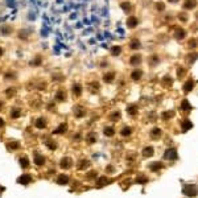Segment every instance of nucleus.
<instances>
[{"instance_id":"1","label":"nucleus","mask_w":198,"mask_h":198,"mask_svg":"<svg viewBox=\"0 0 198 198\" xmlns=\"http://www.w3.org/2000/svg\"><path fill=\"white\" fill-rule=\"evenodd\" d=\"M182 193L185 196L193 198L198 194V186L194 184H186V185H184V188H182Z\"/></svg>"},{"instance_id":"2","label":"nucleus","mask_w":198,"mask_h":198,"mask_svg":"<svg viewBox=\"0 0 198 198\" xmlns=\"http://www.w3.org/2000/svg\"><path fill=\"white\" fill-rule=\"evenodd\" d=\"M177 151L174 148H169L166 149V152L164 153V158L165 160H177Z\"/></svg>"},{"instance_id":"3","label":"nucleus","mask_w":198,"mask_h":198,"mask_svg":"<svg viewBox=\"0 0 198 198\" xmlns=\"http://www.w3.org/2000/svg\"><path fill=\"white\" fill-rule=\"evenodd\" d=\"M30 181H32V177H30L29 174H23L17 178V182L21 184V185H28Z\"/></svg>"},{"instance_id":"4","label":"nucleus","mask_w":198,"mask_h":198,"mask_svg":"<svg viewBox=\"0 0 198 198\" xmlns=\"http://www.w3.org/2000/svg\"><path fill=\"white\" fill-rule=\"evenodd\" d=\"M197 6V0H185L184 3V8L185 10H193Z\"/></svg>"},{"instance_id":"5","label":"nucleus","mask_w":198,"mask_h":198,"mask_svg":"<svg viewBox=\"0 0 198 198\" xmlns=\"http://www.w3.org/2000/svg\"><path fill=\"white\" fill-rule=\"evenodd\" d=\"M57 182H58L60 185H66L69 182V177L66 174H60L58 178H57Z\"/></svg>"},{"instance_id":"6","label":"nucleus","mask_w":198,"mask_h":198,"mask_svg":"<svg viewBox=\"0 0 198 198\" xmlns=\"http://www.w3.org/2000/svg\"><path fill=\"white\" fill-rule=\"evenodd\" d=\"M185 36H186V32L182 29V28H180V29H177L176 30V33H174V37L177 38V40H182Z\"/></svg>"},{"instance_id":"7","label":"nucleus","mask_w":198,"mask_h":198,"mask_svg":"<svg viewBox=\"0 0 198 198\" xmlns=\"http://www.w3.org/2000/svg\"><path fill=\"white\" fill-rule=\"evenodd\" d=\"M193 87H194V82H193L192 79H189V81L184 85V90L186 91V92H189V91H192V90H193Z\"/></svg>"},{"instance_id":"8","label":"nucleus","mask_w":198,"mask_h":198,"mask_svg":"<svg viewBox=\"0 0 198 198\" xmlns=\"http://www.w3.org/2000/svg\"><path fill=\"white\" fill-rule=\"evenodd\" d=\"M72 165V160H70L69 157H65L62 161H61V168H64V169H66V168H69V166Z\"/></svg>"},{"instance_id":"9","label":"nucleus","mask_w":198,"mask_h":198,"mask_svg":"<svg viewBox=\"0 0 198 198\" xmlns=\"http://www.w3.org/2000/svg\"><path fill=\"white\" fill-rule=\"evenodd\" d=\"M127 25H128L130 28H135V26L138 25V19H136V17H130V19L127 20Z\"/></svg>"},{"instance_id":"10","label":"nucleus","mask_w":198,"mask_h":198,"mask_svg":"<svg viewBox=\"0 0 198 198\" xmlns=\"http://www.w3.org/2000/svg\"><path fill=\"white\" fill-rule=\"evenodd\" d=\"M143 156H144V157H151V156H153V148H152V147H147V148H144V151H143Z\"/></svg>"},{"instance_id":"11","label":"nucleus","mask_w":198,"mask_h":198,"mask_svg":"<svg viewBox=\"0 0 198 198\" xmlns=\"http://www.w3.org/2000/svg\"><path fill=\"white\" fill-rule=\"evenodd\" d=\"M181 127H182L184 131H188V130H190L192 127H193V123L190 120H184L182 124H181Z\"/></svg>"},{"instance_id":"12","label":"nucleus","mask_w":198,"mask_h":198,"mask_svg":"<svg viewBox=\"0 0 198 198\" xmlns=\"http://www.w3.org/2000/svg\"><path fill=\"white\" fill-rule=\"evenodd\" d=\"M108 182H110V180H108V178H106V177H102V178H99L98 181H96V186H98V188H102L103 185L108 184Z\"/></svg>"},{"instance_id":"13","label":"nucleus","mask_w":198,"mask_h":198,"mask_svg":"<svg viewBox=\"0 0 198 198\" xmlns=\"http://www.w3.org/2000/svg\"><path fill=\"white\" fill-rule=\"evenodd\" d=\"M149 168H151L153 172H157L162 168V165H161V162H152V164L149 165Z\"/></svg>"},{"instance_id":"14","label":"nucleus","mask_w":198,"mask_h":198,"mask_svg":"<svg viewBox=\"0 0 198 198\" xmlns=\"http://www.w3.org/2000/svg\"><path fill=\"white\" fill-rule=\"evenodd\" d=\"M36 127L37 128H45L46 127V122H45V119H42V118H40L37 123H36Z\"/></svg>"},{"instance_id":"15","label":"nucleus","mask_w":198,"mask_h":198,"mask_svg":"<svg viewBox=\"0 0 198 198\" xmlns=\"http://www.w3.org/2000/svg\"><path fill=\"white\" fill-rule=\"evenodd\" d=\"M20 165H21V168H28L29 160L26 157H20Z\"/></svg>"},{"instance_id":"16","label":"nucleus","mask_w":198,"mask_h":198,"mask_svg":"<svg viewBox=\"0 0 198 198\" xmlns=\"http://www.w3.org/2000/svg\"><path fill=\"white\" fill-rule=\"evenodd\" d=\"M181 108L185 110V111H189V110H192V106L186 99H185V100H182V103H181Z\"/></svg>"},{"instance_id":"17","label":"nucleus","mask_w":198,"mask_h":198,"mask_svg":"<svg viewBox=\"0 0 198 198\" xmlns=\"http://www.w3.org/2000/svg\"><path fill=\"white\" fill-rule=\"evenodd\" d=\"M142 72H140V70H135L134 73H132V79H134V81H138V79H140L142 78Z\"/></svg>"},{"instance_id":"18","label":"nucleus","mask_w":198,"mask_h":198,"mask_svg":"<svg viewBox=\"0 0 198 198\" xmlns=\"http://www.w3.org/2000/svg\"><path fill=\"white\" fill-rule=\"evenodd\" d=\"M160 135H161V131L158 130V128H153V130H152V132H151V136H152L153 139H157Z\"/></svg>"},{"instance_id":"19","label":"nucleus","mask_w":198,"mask_h":198,"mask_svg":"<svg viewBox=\"0 0 198 198\" xmlns=\"http://www.w3.org/2000/svg\"><path fill=\"white\" fill-rule=\"evenodd\" d=\"M34 162H36L37 165H42L44 162H45V158H44L42 156H40V155H37V156H36V158H34Z\"/></svg>"},{"instance_id":"20","label":"nucleus","mask_w":198,"mask_h":198,"mask_svg":"<svg viewBox=\"0 0 198 198\" xmlns=\"http://www.w3.org/2000/svg\"><path fill=\"white\" fill-rule=\"evenodd\" d=\"M140 61H142V57H140V56H134L131 58V65H138Z\"/></svg>"},{"instance_id":"21","label":"nucleus","mask_w":198,"mask_h":198,"mask_svg":"<svg viewBox=\"0 0 198 198\" xmlns=\"http://www.w3.org/2000/svg\"><path fill=\"white\" fill-rule=\"evenodd\" d=\"M173 116H174V112H173V111H166V112L162 114V118H164L165 120H168V119H172Z\"/></svg>"},{"instance_id":"22","label":"nucleus","mask_w":198,"mask_h":198,"mask_svg":"<svg viewBox=\"0 0 198 198\" xmlns=\"http://www.w3.org/2000/svg\"><path fill=\"white\" fill-rule=\"evenodd\" d=\"M104 134L107 136H112L114 135V128H112V127H106V128H104Z\"/></svg>"},{"instance_id":"23","label":"nucleus","mask_w":198,"mask_h":198,"mask_svg":"<svg viewBox=\"0 0 198 198\" xmlns=\"http://www.w3.org/2000/svg\"><path fill=\"white\" fill-rule=\"evenodd\" d=\"M111 52H112L114 56H119V54H120V52H122V49L119 46H114L112 49H111Z\"/></svg>"},{"instance_id":"24","label":"nucleus","mask_w":198,"mask_h":198,"mask_svg":"<svg viewBox=\"0 0 198 198\" xmlns=\"http://www.w3.org/2000/svg\"><path fill=\"white\" fill-rule=\"evenodd\" d=\"M172 82H173V81H172V78H170V77H165V78H164V81H162V83H164V86H170V85H172Z\"/></svg>"},{"instance_id":"25","label":"nucleus","mask_w":198,"mask_h":198,"mask_svg":"<svg viewBox=\"0 0 198 198\" xmlns=\"http://www.w3.org/2000/svg\"><path fill=\"white\" fill-rule=\"evenodd\" d=\"M8 149H17L19 148V143H16V142H13V143H10L7 145Z\"/></svg>"},{"instance_id":"26","label":"nucleus","mask_w":198,"mask_h":198,"mask_svg":"<svg viewBox=\"0 0 198 198\" xmlns=\"http://www.w3.org/2000/svg\"><path fill=\"white\" fill-rule=\"evenodd\" d=\"M65 131H66V126L62 124V126H60V128H57L54 132L56 134H62V132H65Z\"/></svg>"},{"instance_id":"27","label":"nucleus","mask_w":198,"mask_h":198,"mask_svg":"<svg viewBox=\"0 0 198 198\" xmlns=\"http://www.w3.org/2000/svg\"><path fill=\"white\" fill-rule=\"evenodd\" d=\"M131 134V128H128V127H126V128L122 130V135L123 136H128Z\"/></svg>"},{"instance_id":"28","label":"nucleus","mask_w":198,"mask_h":198,"mask_svg":"<svg viewBox=\"0 0 198 198\" xmlns=\"http://www.w3.org/2000/svg\"><path fill=\"white\" fill-rule=\"evenodd\" d=\"M131 48H132V49H139V48H140V42L136 41V40H135V41H132Z\"/></svg>"},{"instance_id":"29","label":"nucleus","mask_w":198,"mask_h":198,"mask_svg":"<svg viewBox=\"0 0 198 198\" xmlns=\"http://www.w3.org/2000/svg\"><path fill=\"white\" fill-rule=\"evenodd\" d=\"M112 78H114V74H112V73H108L107 76H104V81H106V82H111Z\"/></svg>"},{"instance_id":"30","label":"nucleus","mask_w":198,"mask_h":198,"mask_svg":"<svg viewBox=\"0 0 198 198\" xmlns=\"http://www.w3.org/2000/svg\"><path fill=\"white\" fill-rule=\"evenodd\" d=\"M95 140H96V135L90 134V135H89V139H87V142H89V143H94Z\"/></svg>"},{"instance_id":"31","label":"nucleus","mask_w":198,"mask_h":198,"mask_svg":"<svg viewBox=\"0 0 198 198\" xmlns=\"http://www.w3.org/2000/svg\"><path fill=\"white\" fill-rule=\"evenodd\" d=\"M11 115H12V118H19L20 116V111H19V110H12V114H11Z\"/></svg>"},{"instance_id":"32","label":"nucleus","mask_w":198,"mask_h":198,"mask_svg":"<svg viewBox=\"0 0 198 198\" xmlns=\"http://www.w3.org/2000/svg\"><path fill=\"white\" fill-rule=\"evenodd\" d=\"M85 166H89V161H81V164H79V169H83Z\"/></svg>"},{"instance_id":"33","label":"nucleus","mask_w":198,"mask_h":198,"mask_svg":"<svg viewBox=\"0 0 198 198\" xmlns=\"http://www.w3.org/2000/svg\"><path fill=\"white\" fill-rule=\"evenodd\" d=\"M136 111H138V110H136V107H134V106H131V107H128V112L131 114V115H134V114H136Z\"/></svg>"},{"instance_id":"34","label":"nucleus","mask_w":198,"mask_h":198,"mask_svg":"<svg viewBox=\"0 0 198 198\" xmlns=\"http://www.w3.org/2000/svg\"><path fill=\"white\" fill-rule=\"evenodd\" d=\"M119 116H120V114H119V112H114L111 115V119H112V120H118Z\"/></svg>"},{"instance_id":"35","label":"nucleus","mask_w":198,"mask_h":198,"mask_svg":"<svg viewBox=\"0 0 198 198\" xmlns=\"http://www.w3.org/2000/svg\"><path fill=\"white\" fill-rule=\"evenodd\" d=\"M156 8H157V10H158V11L161 12V11H164V8H165V7H164V4H162V3H157V6H156Z\"/></svg>"},{"instance_id":"36","label":"nucleus","mask_w":198,"mask_h":198,"mask_svg":"<svg viewBox=\"0 0 198 198\" xmlns=\"http://www.w3.org/2000/svg\"><path fill=\"white\" fill-rule=\"evenodd\" d=\"M136 181H138L139 184H145V182H147V178H145V177H138Z\"/></svg>"},{"instance_id":"37","label":"nucleus","mask_w":198,"mask_h":198,"mask_svg":"<svg viewBox=\"0 0 198 198\" xmlns=\"http://www.w3.org/2000/svg\"><path fill=\"white\" fill-rule=\"evenodd\" d=\"M184 73H185V70L181 68V69H178L177 70V76H178V78H181L182 76H184Z\"/></svg>"},{"instance_id":"38","label":"nucleus","mask_w":198,"mask_h":198,"mask_svg":"<svg viewBox=\"0 0 198 198\" xmlns=\"http://www.w3.org/2000/svg\"><path fill=\"white\" fill-rule=\"evenodd\" d=\"M3 126H4V122L2 120V119H0V128H2V127H3Z\"/></svg>"},{"instance_id":"39","label":"nucleus","mask_w":198,"mask_h":198,"mask_svg":"<svg viewBox=\"0 0 198 198\" xmlns=\"http://www.w3.org/2000/svg\"><path fill=\"white\" fill-rule=\"evenodd\" d=\"M169 2H170V3H177L178 0H169Z\"/></svg>"}]
</instances>
